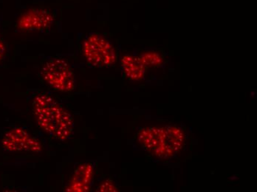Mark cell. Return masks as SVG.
I'll return each instance as SVG.
<instances>
[{"mask_svg":"<svg viewBox=\"0 0 257 192\" xmlns=\"http://www.w3.org/2000/svg\"><path fill=\"white\" fill-rule=\"evenodd\" d=\"M137 139L142 148L156 158L167 160L175 155L168 143L164 126L143 128L138 133Z\"/></svg>","mask_w":257,"mask_h":192,"instance_id":"277c9868","label":"cell"},{"mask_svg":"<svg viewBox=\"0 0 257 192\" xmlns=\"http://www.w3.org/2000/svg\"><path fill=\"white\" fill-rule=\"evenodd\" d=\"M120 65L123 73L130 80L140 81L144 79L147 68L139 56H123Z\"/></svg>","mask_w":257,"mask_h":192,"instance_id":"ba28073f","label":"cell"},{"mask_svg":"<svg viewBox=\"0 0 257 192\" xmlns=\"http://www.w3.org/2000/svg\"><path fill=\"white\" fill-rule=\"evenodd\" d=\"M94 177V167L92 163H84L75 169L69 180L65 191L68 192H87L90 191Z\"/></svg>","mask_w":257,"mask_h":192,"instance_id":"52a82bcc","label":"cell"},{"mask_svg":"<svg viewBox=\"0 0 257 192\" xmlns=\"http://www.w3.org/2000/svg\"><path fill=\"white\" fill-rule=\"evenodd\" d=\"M54 17L50 11L33 9L25 12L17 22V28L23 31H41L51 27Z\"/></svg>","mask_w":257,"mask_h":192,"instance_id":"8992f818","label":"cell"},{"mask_svg":"<svg viewBox=\"0 0 257 192\" xmlns=\"http://www.w3.org/2000/svg\"><path fill=\"white\" fill-rule=\"evenodd\" d=\"M97 191H105V192H115L118 191L117 186L110 179L103 181L102 183L98 187Z\"/></svg>","mask_w":257,"mask_h":192,"instance_id":"8fae6325","label":"cell"},{"mask_svg":"<svg viewBox=\"0 0 257 192\" xmlns=\"http://www.w3.org/2000/svg\"><path fill=\"white\" fill-rule=\"evenodd\" d=\"M33 112L37 124L50 136L56 140H68L73 134V117L54 98L40 94L32 103Z\"/></svg>","mask_w":257,"mask_h":192,"instance_id":"6da1fadb","label":"cell"},{"mask_svg":"<svg viewBox=\"0 0 257 192\" xmlns=\"http://www.w3.org/2000/svg\"><path fill=\"white\" fill-rule=\"evenodd\" d=\"M147 68H158L164 63V59L159 53L148 51L139 56Z\"/></svg>","mask_w":257,"mask_h":192,"instance_id":"30bf717a","label":"cell"},{"mask_svg":"<svg viewBox=\"0 0 257 192\" xmlns=\"http://www.w3.org/2000/svg\"><path fill=\"white\" fill-rule=\"evenodd\" d=\"M2 146L10 152L39 153L42 150L40 142L23 128L16 127L6 132L2 139Z\"/></svg>","mask_w":257,"mask_h":192,"instance_id":"5b68a950","label":"cell"},{"mask_svg":"<svg viewBox=\"0 0 257 192\" xmlns=\"http://www.w3.org/2000/svg\"><path fill=\"white\" fill-rule=\"evenodd\" d=\"M164 128H165L166 133H167L169 146L172 148V150L176 154L184 146L185 142H186L184 132L178 126H172V125H168V126H164Z\"/></svg>","mask_w":257,"mask_h":192,"instance_id":"9c48e42d","label":"cell"},{"mask_svg":"<svg viewBox=\"0 0 257 192\" xmlns=\"http://www.w3.org/2000/svg\"><path fill=\"white\" fill-rule=\"evenodd\" d=\"M82 51L87 62L95 68L112 66L117 59L113 45L98 34H91L85 39L83 43Z\"/></svg>","mask_w":257,"mask_h":192,"instance_id":"3957f363","label":"cell"},{"mask_svg":"<svg viewBox=\"0 0 257 192\" xmlns=\"http://www.w3.org/2000/svg\"><path fill=\"white\" fill-rule=\"evenodd\" d=\"M41 76L44 82L56 91L70 93L76 88V76L71 67L60 58L47 61L42 66Z\"/></svg>","mask_w":257,"mask_h":192,"instance_id":"7a4b0ae2","label":"cell"},{"mask_svg":"<svg viewBox=\"0 0 257 192\" xmlns=\"http://www.w3.org/2000/svg\"><path fill=\"white\" fill-rule=\"evenodd\" d=\"M6 53V47L5 44L0 40V62L4 59Z\"/></svg>","mask_w":257,"mask_h":192,"instance_id":"7c38bea8","label":"cell"}]
</instances>
